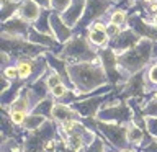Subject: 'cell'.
Wrapping results in <instances>:
<instances>
[{"label":"cell","instance_id":"cell-10","mask_svg":"<svg viewBox=\"0 0 157 152\" xmlns=\"http://www.w3.org/2000/svg\"><path fill=\"white\" fill-rule=\"evenodd\" d=\"M128 26H129L134 33H137L142 39H151V41L157 43V28L154 26L152 20L142 18L141 13H132L128 18Z\"/></svg>","mask_w":157,"mask_h":152},{"label":"cell","instance_id":"cell-35","mask_svg":"<svg viewBox=\"0 0 157 152\" xmlns=\"http://www.w3.org/2000/svg\"><path fill=\"white\" fill-rule=\"evenodd\" d=\"M67 92H69V88L62 83V85H57L56 88H52V90H51V97L54 98V100H59V98L62 100V98L67 95Z\"/></svg>","mask_w":157,"mask_h":152},{"label":"cell","instance_id":"cell-16","mask_svg":"<svg viewBox=\"0 0 157 152\" xmlns=\"http://www.w3.org/2000/svg\"><path fill=\"white\" fill-rule=\"evenodd\" d=\"M85 7H87V0H72L71 7L64 13H61V18L67 26L77 28V25L80 23L83 13H85Z\"/></svg>","mask_w":157,"mask_h":152},{"label":"cell","instance_id":"cell-27","mask_svg":"<svg viewBox=\"0 0 157 152\" xmlns=\"http://www.w3.org/2000/svg\"><path fill=\"white\" fill-rule=\"evenodd\" d=\"M46 82H48V87L51 88V90H52V88H56L57 85H62V83H64V82H62V77L59 75V74L54 70V69H49V70H48V74H46Z\"/></svg>","mask_w":157,"mask_h":152},{"label":"cell","instance_id":"cell-6","mask_svg":"<svg viewBox=\"0 0 157 152\" xmlns=\"http://www.w3.org/2000/svg\"><path fill=\"white\" fill-rule=\"evenodd\" d=\"M97 120L105 123H115V124H129L134 121V111L129 108L126 101H118L111 106H101Z\"/></svg>","mask_w":157,"mask_h":152},{"label":"cell","instance_id":"cell-29","mask_svg":"<svg viewBox=\"0 0 157 152\" xmlns=\"http://www.w3.org/2000/svg\"><path fill=\"white\" fill-rule=\"evenodd\" d=\"M72 0H51V10L54 13H64L66 10L71 7Z\"/></svg>","mask_w":157,"mask_h":152},{"label":"cell","instance_id":"cell-15","mask_svg":"<svg viewBox=\"0 0 157 152\" xmlns=\"http://www.w3.org/2000/svg\"><path fill=\"white\" fill-rule=\"evenodd\" d=\"M28 41H31V43H34V44H38V46H43V48H46L48 51H51V52H54V54H61V51H62V48H64V44H61L57 41L56 38L52 36V34H44V33H39V31H36L33 26H31V29H29V34H28Z\"/></svg>","mask_w":157,"mask_h":152},{"label":"cell","instance_id":"cell-25","mask_svg":"<svg viewBox=\"0 0 157 152\" xmlns=\"http://www.w3.org/2000/svg\"><path fill=\"white\" fill-rule=\"evenodd\" d=\"M54 103L52 100H49V98H46V100H43L41 103H38L36 106L33 108V111L31 113H36V115H43V116H46L48 120L52 116V108H54Z\"/></svg>","mask_w":157,"mask_h":152},{"label":"cell","instance_id":"cell-7","mask_svg":"<svg viewBox=\"0 0 157 152\" xmlns=\"http://www.w3.org/2000/svg\"><path fill=\"white\" fill-rule=\"evenodd\" d=\"M98 57H100V62L103 69L106 72L108 82L111 85H118V83H124L128 80V77L121 72L120 69V62H118V56L113 52L111 48H105L98 51Z\"/></svg>","mask_w":157,"mask_h":152},{"label":"cell","instance_id":"cell-33","mask_svg":"<svg viewBox=\"0 0 157 152\" xmlns=\"http://www.w3.org/2000/svg\"><path fill=\"white\" fill-rule=\"evenodd\" d=\"M2 75H5L7 78H10L12 82L20 80V74H18V67H17V66H7V67H3Z\"/></svg>","mask_w":157,"mask_h":152},{"label":"cell","instance_id":"cell-9","mask_svg":"<svg viewBox=\"0 0 157 152\" xmlns=\"http://www.w3.org/2000/svg\"><path fill=\"white\" fill-rule=\"evenodd\" d=\"M141 36L137 33H134L129 26L123 28V31L118 34L116 38H113L110 41V48L113 49V52L116 54V56H121V54L128 52L129 49H132L134 46L141 43Z\"/></svg>","mask_w":157,"mask_h":152},{"label":"cell","instance_id":"cell-28","mask_svg":"<svg viewBox=\"0 0 157 152\" xmlns=\"http://www.w3.org/2000/svg\"><path fill=\"white\" fill-rule=\"evenodd\" d=\"M26 116H28V113H25V111H13V110L8 111V118L13 123V126H23L25 121H26Z\"/></svg>","mask_w":157,"mask_h":152},{"label":"cell","instance_id":"cell-31","mask_svg":"<svg viewBox=\"0 0 157 152\" xmlns=\"http://www.w3.org/2000/svg\"><path fill=\"white\" fill-rule=\"evenodd\" d=\"M146 78H147V87L157 85V62L149 66V69H147V72H146Z\"/></svg>","mask_w":157,"mask_h":152},{"label":"cell","instance_id":"cell-2","mask_svg":"<svg viewBox=\"0 0 157 152\" xmlns=\"http://www.w3.org/2000/svg\"><path fill=\"white\" fill-rule=\"evenodd\" d=\"M154 48L155 43L151 39H141V43L129 49L128 52L118 56V62H120V69L124 75L129 78L137 72H142L151 62L152 56H154Z\"/></svg>","mask_w":157,"mask_h":152},{"label":"cell","instance_id":"cell-34","mask_svg":"<svg viewBox=\"0 0 157 152\" xmlns=\"http://www.w3.org/2000/svg\"><path fill=\"white\" fill-rule=\"evenodd\" d=\"M146 129L157 139V116H146Z\"/></svg>","mask_w":157,"mask_h":152},{"label":"cell","instance_id":"cell-37","mask_svg":"<svg viewBox=\"0 0 157 152\" xmlns=\"http://www.w3.org/2000/svg\"><path fill=\"white\" fill-rule=\"evenodd\" d=\"M142 152H157V139L147 144L146 147H142Z\"/></svg>","mask_w":157,"mask_h":152},{"label":"cell","instance_id":"cell-13","mask_svg":"<svg viewBox=\"0 0 157 152\" xmlns=\"http://www.w3.org/2000/svg\"><path fill=\"white\" fill-rule=\"evenodd\" d=\"M85 36L88 39V43L92 44L95 49H105L110 48V36L106 33V23L95 21L90 28L85 31Z\"/></svg>","mask_w":157,"mask_h":152},{"label":"cell","instance_id":"cell-42","mask_svg":"<svg viewBox=\"0 0 157 152\" xmlns=\"http://www.w3.org/2000/svg\"><path fill=\"white\" fill-rule=\"evenodd\" d=\"M154 56H155V59H157V44H155V48H154ZM157 62V61H155Z\"/></svg>","mask_w":157,"mask_h":152},{"label":"cell","instance_id":"cell-38","mask_svg":"<svg viewBox=\"0 0 157 152\" xmlns=\"http://www.w3.org/2000/svg\"><path fill=\"white\" fill-rule=\"evenodd\" d=\"M43 10H51V0H34Z\"/></svg>","mask_w":157,"mask_h":152},{"label":"cell","instance_id":"cell-21","mask_svg":"<svg viewBox=\"0 0 157 152\" xmlns=\"http://www.w3.org/2000/svg\"><path fill=\"white\" fill-rule=\"evenodd\" d=\"M77 111L72 106H69L67 103H56L52 108V118L59 123L67 121V120H75Z\"/></svg>","mask_w":157,"mask_h":152},{"label":"cell","instance_id":"cell-17","mask_svg":"<svg viewBox=\"0 0 157 152\" xmlns=\"http://www.w3.org/2000/svg\"><path fill=\"white\" fill-rule=\"evenodd\" d=\"M26 90H28L29 100H31V106L34 108L38 103H41L43 100H46V98H48V93L51 92V88L48 87L46 75H43L41 78H38V80L28 83V85H26ZM31 111H33V110H31Z\"/></svg>","mask_w":157,"mask_h":152},{"label":"cell","instance_id":"cell-11","mask_svg":"<svg viewBox=\"0 0 157 152\" xmlns=\"http://www.w3.org/2000/svg\"><path fill=\"white\" fill-rule=\"evenodd\" d=\"M108 100V97H90L87 100H77L74 101V110H75L82 118H97L100 113L101 106L105 105V101Z\"/></svg>","mask_w":157,"mask_h":152},{"label":"cell","instance_id":"cell-22","mask_svg":"<svg viewBox=\"0 0 157 152\" xmlns=\"http://www.w3.org/2000/svg\"><path fill=\"white\" fill-rule=\"evenodd\" d=\"M51 13L52 10H43L39 18L34 21L31 26L39 33H44V34H52V28H51ZM54 36V34H52Z\"/></svg>","mask_w":157,"mask_h":152},{"label":"cell","instance_id":"cell-24","mask_svg":"<svg viewBox=\"0 0 157 152\" xmlns=\"http://www.w3.org/2000/svg\"><path fill=\"white\" fill-rule=\"evenodd\" d=\"M48 121V118L46 116H43V115H36V113H28V116H26V121H25V129L26 131H36L39 129L44 123Z\"/></svg>","mask_w":157,"mask_h":152},{"label":"cell","instance_id":"cell-19","mask_svg":"<svg viewBox=\"0 0 157 152\" xmlns=\"http://www.w3.org/2000/svg\"><path fill=\"white\" fill-rule=\"evenodd\" d=\"M41 12H43V8L39 7L34 0H21L20 8H18V17L23 18L25 21H28V23L33 25L39 18Z\"/></svg>","mask_w":157,"mask_h":152},{"label":"cell","instance_id":"cell-39","mask_svg":"<svg viewBox=\"0 0 157 152\" xmlns=\"http://www.w3.org/2000/svg\"><path fill=\"white\" fill-rule=\"evenodd\" d=\"M147 10L152 13V15H157V0L155 2H152V3H149L147 5Z\"/></svg>","mask_w":157,"mask_h":152},{"label":"cell","instance_id":"cell-44","mask_svg":"<svg viewBox=\"0 0 157 152\" xmlns=\"http://www.w3.org/2000/svg\"><path fill=\"white\" fill-rule=\"evenodd\" d=\"M52 152H56V150H52Z\"/></svg>","mask_w":157,"mask_h":152},{"label":"cell","instance_id":"cell-18","mask_svg":"<svg viewBox=\"0 0 157 152\" xmlns=\"http://www.w3.org/2000/svg\"><path fill=\"white\" fill-rule=\"evenodd\" d=\"M51 28H52L54 38H56L61 44H66L67 41H71V39L74 38L72 28L64 23V20L61 18L59 13H54V12L51 13Z\"/></svg>","mask_w":157,"mask_h":152},{"label":"cell","instance_id":"cell-43","mask_svg":"<svg viewBox=\"0 0 157 152\" xmlns=\"http://www.w3.org/2000/svg\"><path fill=\"white\" fill-rule=\"evenodd\" d=\"M110 152H121V150H110Z\"/></svg>","mask_w":157,"mask_h":152},{"label":"cell","instance_id":"cell-26","mask_svg":"<svg viewBox=\"0 0 157 152\" xmlns=\"http://www.w3.org/2000/svg\"><path fill=\"white\" fill-rule=\"evenodd\" d=\"M128 13L124 12L123 8H116L113 10V12L110 13V21L108 23H113V25H118V26H124V25H128Z\"/></svg>","mask_w":157,"mask_h":152},{"label":"cell","instance_id":"cell-1","mask_svg":"<svg viewBox=\"0 0 157 152\" xmlns=\"http://www.w3.org/2000/svg\"><path fill=\"white\" fill-rule=\"evenodd\" d=\"M69 75L74 83L75 93L78 97L82 95H93L97 88H101L108 83L106 72L103 69L100 59L93 62H78L69 64Z\"/></svg>","mask_w":157,"mask_h":152},{"label":"cell","instance_id":"cell-20","mask_svg":"<svg viewBox=\"0 0 157 152\" xmlns=\"http://www.w3.org/2000/svg\"><path fill=\"white\" fill-rule=\"evenodd\" d=\"M126 136H128V142H129V146H142V142H144V147L147 144H151L152 141H149V137H146V132L142 129L141 126H137L134 121L129 123V124L126 126Z\"/></svg>","mask_w":157,"mask_h":152},{"label":"cell","instance_id":"cell-14","mask_svg":"<svg viewBox=\"0 0 157 152\" xmlns=\"http://www.w3.org/2000/svg\"><path fill=\"white\" fill-rule=\"evenodd\" d=\"M29 29H31V23L25 21L18 15H15L8 21L2 23V34L3 36H10V38H25L26 39L29 34Z\"/></svg>","mask_w":157,"mask_h":152},{"label":"cell","instance_id":"cell-40","mask_svg":"<svg viewBox=\"0 0 157 152\" xmlns=\"http://www.w3.org/2000/svg\"><path fill=\"white\" fill-rule=\"evenodd\" d=\"M152 23H154V26L157 28V15H154V17H152Z\"/></svg>","mask_w":157,"mask_h":152},{"label":"cell","instance_id":"cell-30","mask_svg":"<svg viewBox=\"0 0 157 152\" xmlns=\"http://www.w3.org/2000/svg\"><path fill=\"white\" fill-rule=\"evenodd\" d=\"M85 152H106V150H105V142H103V139L97 136L95 141L85 147Z\"/></svg>","mask_w":157,"mask_h":152},{"label":"cell","instance_id":"cell-4","mask_svg":"<svg viewBox=\"0 0 157 152\" xmlns=\"http://www.w3.org/2000/svg\"><path fill=\"white\" fill-rule=\"evenodd\" d=\"M82 124L85 126H92V127H98V131L105 136L106 141H110V144L113 147H116L118 150H126L129 149V142H128V136H126V126L128 124H115V123H105L100 121L97 118H83Z\"/></svg>","mask_w":157,"mask_h":152},{"label":"cell","instance_id":"cell-23","mask_svg":"<svg viewBox=\"0 0 157 152\" xmlns=\"http://www.w3.org/2000/svg\"><path fill=\"white\" fill-rule=\"evenodd\" d=\"M10 110H13V111H25V113H28V111H31L33 110V106H31V100H29V95H28V90H26V87L21 90V93L17 97V100H15L12 105H10L8 108V111Z\"/></svg>","mask_w":157,"mask_h":152},{"label":"cell","instance_id":"cell-5","mask_svg":"<svg viewBox=\"0 0 157 152\" xmlns=\"http://www.w3.org/2000/svg\"><path fill=\"white\" fill-rule=\"evenodd\" d=\"M2 51L8 52L12 57H17L18 61H23V59L41 57L48 52V49L38 46L25 38H10L2 34Z\"/></svg>","mask_w":157,"mask_h":152},{"label":"cell","instance_id":"cell-3","mask_svg":"<svg viewBox=\"0 0 157 152\" xmlns=\"http://www.w3.org/2000/svg\"><path fill=\"white\" fill-rule=\"evenodd\" d=\"M59 57H62L64 61H67L69 64H78V62H93L98 61V52L97 49L88 43L87 36H74L71 41H67L64 44Z\"/></svg>","mask_w":157,"mask_h":152},{"label":"cell","instance_id":"cell-8","mask_svg":"<svg viewBox=\"0 0 157 152\" xmlns=\"http://www.w3.org/2000/svg\"><path fill=\"white\" fill-rule=\"evenodd\" d=\"M110 7L111 0H87L85 13H83L80 23L77 25V28L82 31H87L95 21H100V18L105 17Z\"/></svg>","mask_w":157,"mask_h":152},{"label":"cell","instance_id":"cell-32","mask_svg":"<svg viewBox=\"0 0 157 152\" xmlns=\"http://www.w3.org/2000/svg\"><path fill=\"white\" fill-rule=\"evenodd\" d=\"M142 115L144 116H157V101L154 98L146 101L144 108H142Z\"/></svg>","mask_w":157,"mask_h":152},{"label":"cell","instance_id":"cell-12","mask_svg":"<svg viewBox=\"0 0 157 152\" xmlns=\"http://www.w3.org/2000/svg\"><path fill=\"white\" fill-rule=\"evenodd\" d=\"M147 90H149V87H147V78H146L144 70L131 75L121 85V92L126 97H131V98H141Z\"/></svg>","mask_w":157,"mask_h":152},{"label":"cell","instance_id":"cell-36","mask_svg":"<svg viewBox=\"0 0 157 152\" xmlns=\"http://www.w3.org/2000/svg\"><path fill=\"white\" fill-rule=\"evenodd\" d=\"M121 31H123L121 26H118V25H113V23H106V33H108V36H110V39L116 38Z\"/></svg>","mask_w":157,"mask_h":152},{"label":"cell","instance_id":"cell-41","mask_svg":"<svg viewBox=\"0 0 157 152\" xmlns=\"http://www.w3.org/2000/svg\"><path fill=\"white\" fill-rule=\"evenodd\" d=\"M152 98H154V100H155V101H157V90H155V92H154V93H152Z\"/></svg>","mask_w":157,"mask_h":152}]
</instances>
